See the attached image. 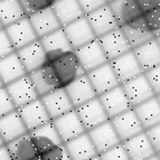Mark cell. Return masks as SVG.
<instances>
[{"label": "cell", "instance_id": "obj_27", "mask_svg": "<svg viewBox=\"0 0 160 160\" xmlns=\"http://www.w3.org/2000/svg\"><path fill=\"white\" fill-rule=\"evenodd\" d=\"M5 147L12 160H34L35 158L39 156V152L29 133L7 143Z\"/></svg>", "mask_w": 160, "mask_h": 160}, {"label": "cell", "instance_id": "obj_22", "mask_svg": "<svg viewBox=\"0 0 160 160\" xmlns=\"http://www.w3.org/2000/svg\"><path fill=\"white\" fill-rule=\"evenodd\" d=\"M121 145L130 160H146L156 154L145 132L122 142Z\"/></svg>", "mask_w": 160, "mask_h": 160}, {"label": "cell", "instance_id": "obj_52", "mask_svg": "<svg viewBox=\"0 0 160 160\" xmlns=\"http://www.w3.org/2000/svg\"><path fill=\"white\" fill-rule=\"evenodd\" d=\"M2 29H4V28H3V25H2V22H0V30H2Z\"/></svg>", "mask_w": 160, "mask_h": 160}, {"label": "cell", "instance_id": "obj_15", "mask_svg": "<svg viewBox=\"0 0 160 160\" xmlns=\"http://www.w3.org/2000/svg\"><path fill=\"white\" fill-rule=\"evenodd\" d=\"M86 133L89 135L90 141L92 142V145H94L95 150H97L98 155L121 143L109 120L106 121L104 124L94 128V129L86 132Z\"/></svg>", "mask_w": 160, "mask_h": 160}, {"label": "cell", "instance_id": "obj_29", "mask_svg": "<svg viewBox=\"0 0 160 160\" xmlns=\"http://www.w3.org/2000/svg\"><path fill=\"white\" fill-rule=\"evenodd\" d=\"M120 29H121L122 34H124V37L126 39V42H128V44L130 46L132 50L137 48V47L145 44L146 42H148V41H151V39L155 38L147 30L142 17L138 18L135 22L130 23V25L120 26Z\"/></svg>", "mask_w": 160, "mask_h": 160}, {"label": "cell", "instance_id": "obj_12", "mask_svg": "<svg viewBox=\"0 0 160 160\" xmlns=\"http://www.w3.org/2000/svg\"><path fill=\"white\" fill-rule=\"evenodd\" d=\"M86 76L89 78V81L92 86L95 94H97V97L120 86V82L115 74L113 69L111 67L109 61L106 62L104 65H102L97 69L89 72V73H86Z\"/></svg>", "mask_w": 160, "mask_h": 160}, {"label": "cell", "instance_id": "obj_34", "mask_svg": "<svg viewBox=\"0 0 160 160\" xmlns=\"http://www.w3.org/2000/svg\"><path fill=\"white\" fill-rule=\"evenodd\" d=\"M23 12H25L26 17L33 13L41 12L43 9H47V8H51L56 0H18Z\"/></svg>", "mask_w": 160, "mask_h": 160}, {"label": "cell", "instance_id": "obj_41", "mask_svg": "<svg viewBox=\"0 0 160 160\" xmlns=\"http://www.w3.org/2000/svg\"><path fill=\"white\" fill-rule=\"evenodd\" d=\"M145 133L147 135L148 141L151 142V145H152L155 152L159 154L160 152V124H158V125H155L152 128H150V129L145 130Z\"/></svg>", "mask_w": 160, "mask_h": 160}, {"label": "cell", "instance_id": "obj_8", "mask_svg": "<svg viewBox=\"0 0 160 160\" xmlns=\"http://www.w3.org/2000/svg\"><path fill=\"white\" fill-rule=\"evenodd\" d=\"M85 17L97 38H100L104 34L118 28V23L115 18V14L108 4L98 8V9H95L94 12H91L89 14H86Z\"/></svg>", "mask_w": 160, "mask_h": 160}, {"label": "cell", "instance_id": "obj_10", "mask_svg": "<svg viewBox=\"0 0 160 160\" xmlns=\"http://www.w3.org/2000/svg\"><path fill=\"white\" fill-rule=\"evenodd\" d=\"M97 39L99 41L100 47H102V50L104 52L108 61H112V60L120 58V56H122L124 53L132 51L130 46L128 44L126 39L120 28L112 30L109 33L104 34L100 38H97Z\"/></svg>", "mask_w": 160, "mask_h": 160}, {"label": "cell", "instance_id": "obj_53", "mask_svg": "<svg viewBox=\"0 0 160 160\" xmlns=\"http://www.w3.org/2000/svg\"><path fill=\"white\" fill-rule=\"evenodd\" d=\"M112 2H115V0H107V3H112Z\"/></svg>", "mask_w": 160, "mask_h": 160}, {"label": "cell", "instance_id": "obj_20", "mask_svg": "<svg viewBox=\"0 0 160 160\" xmlns=\"http://www.w3.org/2000/svg\"><path fill=\"white\" fill-rule=\"evenodd\" d=\"M16 53H17L18 59L21 60L28 74L38 68H41L46 61V51L43 48V46L41 44V42H39V39L17 50Z\"/></svg>", "mask_w": 160, "mask_h": 160}, {"label": "cell", "instance_id": "obj_16", "mask_svg": "<svg viewBox=\"0 0 160 160\" xmlns=\"http://www.w3.org/2000/svg\"><path fill=\"white\" fill-rule=\"evenodd\" d=\"M64 90H65L73 108H77V107L97 98V94H95L86 73L76 78L74 81L69 83Z\"/></svg>", "mask_w": 160, "mask_h": 160}, {"label": "cell", "instance_id": "obj_35", "mask_svg": "<svg viewBox=\"0 0 160 160\" xmlns=\"http://www.w3.org/2000/svg\"><path fill=\"white\" fill-rule=\"evenodd\" d=\"M142 20L145 22L147 30L154 37L160 35V7L142 14Z\"/></svg>", "mask_w": 160, "mask_h": 160}, {"label": "cell", "instance_id": "obj_25", "mask_svg": "<svg viewBox=\"0 0 160 160\" xmlns=\"http://www.w3.org/2000/svg\"><path fill=\"white\" fill-rule=\"evenodd\" d=\"M132 51L143 73L160 65V47L155 38Z\"/></svg>", "mask_w": 160, "mask_h": 160}, {"label": "cell", "instance_id": "obj_36", "mask_svg": "<svg viewBox=\"0 0 160 160\" xmlns=\"http://www.w3.org/2000/svg\"><path fill=\"white\" fill-rule=\"evenodd\" d=\"M99 158H100V160H130L129 156L126 155L121 143L104 151V152L99 154Z\"/></svg>", "mask_w": 160, "mask_h": 160}, {"label": "cell", "instance_id": "obj_2", "mask_svg": "<svg viewBox=\"0 0 160 160\" xmlns=\"http://www.w3.org/2000/svg\"><path fill=\"white\" fill-rule=\"evenodd\" d=\"M121 87L126 95L128 100H129V104L132 108L137 107L142 104V103H145L146 100L155 97V94L152 89H151L145 74H141L138 77L130 79V81L121 83Z\"/></svg>", "mask_w": 160, "mask_h": 160}, {"label": "cell", "instance_id": "obj_42", "mask_svg": "<svg viewBox=\"0 0 160 160\" xmlns=\"http://www.w3.org/2000/svg\"><path fill=\"white\" fill-rule=\"evenodd\" d=\"M13 52H14V48L9 41V38H8L5 30L2 29L0 30V59L5 58V56L11 55Z\"/></svg>", "mask_w": 160, "mask_h": 160}, {"label": "cell", "instance_id": "obj_30", "mask_svg": "<svg viewBox=\"0 0 160 160\" xmlns=\"http://www.w3.org/2000/svg\"><path fill=\"white\" fill-rule=\"evenodd\" d=\"M26 74V70L23 68L21 60L18 59L16 51L0 59V79H2L4 86Z\"/></svg>", "mask_w": 160, "mask_h": 160}, {"label": "cell", "instance_id": "obj_18", "mask_svg": "<svg viewBox=\"0 0 160 160\" xmlns=\"http://www.w3.org/2000/svg\"><path fill=\"white\" fill-rule=\"evenodd\" d=\"M29 134L34 142L39 155H42V154L47 152V151L52 150L53 147H58V146L62 145V142L59 137L58 132H56L52 121L29 132Z\"/></svg>", "mask_w": 160, "mask_h": 160}, {"label": "cell", "instance_id": "obj_26", "mask_svg": "<svg viewBox=\"0 0 160 160\" xmlns=\"http://www.w3.org/2000/svg\"><path fill=\"white\" fill-rule=\"evenodd\" d=\"M108 5L115 14L118 28L130 25L142 17V13L134 0H115L112 3H108Z\"/></svg>", "mask_w": 160, "mask_h": 160}, {"label": "cell", "instance_id": "obj_46", "mask_svg": "<svg viewBox=\"0 0 160 160\" xmlns=\"http://www.w3.org/2000/svg\"><path fill=\"white\" fill-rule=\"evenodd\" d=\"M155 39H156V42H158V44H159V47H160V35H158V37H155Z\"/></svg>", "mask_w": 160, "mask_h": 160}, {"label": "cell", "instance_id": "obj_32", "mask_svg": "<svg viewBox=\"0 0 160 160\" xmlns=\"http://www.w3.org/2000/svg\"><path fill=\"white\" fill-rule=\"evenodd\" d=\"M26 17L18 0H0V22L7 28Z\"/></svg>", "mask_w": 160, "mask_h": 160}, {"label": "cell", "instance_id": "obj_1", "mask_svg": "<svg viewBox=\"0 0 160 160\" xmlns=\"http://www.w3.org/2000/svg\"><path fill=\"white\" fill-rule=\"evenodd\" d=\"M44 65L53 77L59 89H65L76 78L85 74L74 50L46 52Z\"/></svg>", "mask_w": 160, "mask_h": 160}, {"label": "cell", "instance_id": "obj_37", "mask_svg": "<svg viewBox=\"0 0 160 160\" xmlns=\"http://www.w3.org/2000/svg\"><path fill=\"white\" fill-rule=\"evenodd\" d=\"M42 160H70L68 152L64 145H60L58 147H53L52 150L47 151V152L39 155Z\"/></svg>", "mask_w": 160, "mask_h": 160}, {"label": "cell", "instance_id": "obj_4", "mask_svg": "<svg viewBox=\"0 0 160 160\" xmlns=\"http://www.w3.org/2000/svg\"><path fill=\"white\" fill-rule=\"evenodd\" d=\"M74 52L85 73H89V72L108 62L98 39H94L92 42L79 47V48L74 50Z\"/></svg>", "mask_w": 160, "mask_h": 160}, {"label": "cell", "instance_id": "obj_39", "mask_svg": "<svg viewBox=\"0 0 160 160\" xmlns=\"http://www.w3.org/2000/svg\"><path fill=\"white\" fill-rule=\"evenodd\" d=\"M146 76L147 81L151 86V89H152L155 97L156 95L160 94V65H158L156 68L151 69L148 72H146V73H143Z\"/></svg>", "mask_w": 160, "mask_h": 160}, {"label": "cell", "instance_id": "obj_38", "mask_svg": "<svg viewBox=\"0 0 160 160\" xmlns=\"http://www.w3.org/2000/svg\"><path fill=\"white\" fill-rule=\"evenodd\" d=\"M14 109H16V107L13 104L12 99L9 98V95H8L5 87H2V89H0V117L11 113Z\"/></svg>", "mask_w": 160, "mask_h": 160}, {"label": "cell", "instance_id": "obj_17", "mask_svg": "<svg viewBox=\"0 0 160 160\" xmlns=\"http://www.w3.org/2000/svg\"><path fill=\"white\" fill-rule=\"evenodd\" d=\"M109 64L115 72L120 85L143 74V72L139 67L137 59H135L133 51H129V52L124 53L122 56H120V58L109 61Z\"/></svg>", "mask_w": 160, "mask_h": 160}, {"label": "cell", "instance_id": "obj_14", "mask_svg": "<svg viewBox=\"0 0 160 160\" xmlns=\"http://www.w3.org/2000/svg\"><path fill=\"white\" fill-rule=\"evenodd\" d=\"M98 99L100 100L102 106L104 108L109 120L113 118L115 116H118V115L124 113V112L132 109V107L129 104V100H128L121 85L104 92V94L99 95Z\"/></svg>", "mask_w": 160, "mask_h": 160}, {"label": "cell", "instance_id": "obj_49", "mask_svg": "<svg viewBox=\"0 0 160 160\" xmlns=\"http://www.w3.org/2000/svg\"><path fill=\"white\" fill-rule=\"evenodd\" d=\"M156 99H158V102H159V104H160V94H159V95H156Z\"/></svg>", "mask_w": 160, "mask_h": 160}, {"label": "cell", "instance_id": "obj_40", "mask_svg": "<svg viewBox=\"0 0 160 160\" xmlns=\"http://www.w3.org/2000/svg\"><path fill=\"white\" fill-rule=\"evenodd\" d=\"M77 2H78L79 7H81L85 16L94 12L95 9H98V8H100L103 5L108 4L107 0H77Z\"/></svg>", "mask_w": 160, "mask_h": 160}, {"label": "cell", "instance_id": "obj_13", "mask_svg": "<svg viewBox=\"0 0 160 160\" xmlns=\"http://www.w3.org/2000/svg\"><path fill=\"white\" fill-rule=\"evenodd\" d=\"M62 29L65 31V35L73 50H77L79 47L92 42L94 39H97L85 16L68 23L65 26H62Z\"/></svg>", "mask_w": 160, "mask_h": 160}, {"label": "cell", "instance_id": "obj_23", "mask_svg": "<svg viewBox=\"0 0 160 160\" xmlns=\"http://www.w3.org/2000/svg\"><path fill=\"white\" fill-rule=\"evenodd\" d=\"M26 133L29 132L26 129V126L23 125L17 109L0 117V137H2L4 145L20 138L21 135Z\"/></svg>", "mask_w": 160, "mask_h": 160}, {"label": "cell", "instance_id": "obj_11", "mask_svg": "<svg viewBox=\"0 0 160 160\" xmlns=\"http://www.w3.org/2000/svg\"><path fill=\"white\" fill-rule=\"evenodd\" d=\"M4 30H5L8 38H9L14 51H17V50L22 48V47L38 41V37H37L35 31H34L33 26H31L28 17H23L22 20L4 28Z\"/></svg>", "mask_w": 160, "mask_h": 160}, {"label": "cell", "instance_id": "obj_19", "mask_svg": "<svg viewBox=\"0 0 160 160\" xmlns=\"http://www.w3.org/2000/svg\"><path fill=\"white\" fill-rule=\"evenodd\" d=\"M39 99L42 100L47 113H48V116L51 118V121L60 117L61 115L67 113V112L74 109L64 89L53 90L48 94L43 95V97H41Z\"/></svg>", "mask_w": 160, "mask_h": 160}, {"label": "cell", "instance_id": "obj_9", "mask_svg": "<svg viewBox=\"0 0 160 160\" xmlns=\"http://www.w3.org/2000/svg\"><path fill=\"white\" fill-rule=\"evenodd\" d=\"M17 112L22 120L23 125L26 126L28 132H31V130L37 129V128L51 121V118H50L48 113H47L42 100L39 98L17 108Z\"/></svg>", "mask_w": 160, "mask_h": 160}, {"label": "cell", "instance_id": "obj_45", "mask_svg": "<svg viewBox=\"0 0 160 160\" xmlns=\"http://www.w3.org/2000/svg\"><path fill=\"white\" fill-rule=\"evenodd\" d=\"M146 160H159V156H158V154H155L154 156H151V158H148Z\"/></svg>", "mask_w": 160, "mask_h": 160}, {"label": "cell", "instance_id": "obj_50", "mask_svg": "<svg viewBox=\"0 0 160 160\" xmlns=\"http://www.w3.org/2000/svg\"><path fill=\"white\" fill-rule=\"evenodd\" d=\"M2 87H4V83L2 82V79H0V89H2Z\"/></svg>", "mask_w": 160, "mask_h": 160}, {"label": "cell", "instance_id": "obj_5", "mask_svg": "<svg viewBox=\"0 0 160 160\" xmlns=\"http://www.w3.org/2000/svg\"><path fill=\"white\" fill-rule=\"evenodd\" d=\"M52 124L62 143H67L68 141L86 133L76 109H72L67 113L61 115L60 117L52 120Z\"/></svg>", "mask_w": 160, "mask_h": 160}, {"label": "cell", "instance_id": "obj_48", "mask_svg": "<svg viewBox=\"0 0 160 160\" xmlns=\"http://www.w3.org/2000/svg\"><path fill=\"white\" fill-rule=\"evenodd\" d=\"M90 160H100V158H99V155H98V156H95V158H92V159H90Z\"/></svg>", "mask_w": 160, "mask_h": 160}, {"label": "cell", "instance_id": "obj_28", "mask_svg": "<svg viewBox=\"0 0 160 160\" xmlns=\"http://www.w3.org/2000/svg\"><path fill=\"white\" fill-rule=\"evenodd\" d=\"M134 113L137 115L143 130H147L158 124H160V104L156 97L146 100L145 103L133 108Z\"/></svg>", "mask_w": 160, "mask_h": 160}, {"label": "cell", "instance_id": "obj_31", "mask_svg": "<svg viewBox=\"0 0 160 160\" xmlns=\"http://www.w3.org/2000/svg\"><path fill=\"white\" fill-rule=\"evenodd\" d=\"M52 11L61 28L85 16L77 0H56V3L52 5Z\"/></svg>", "mask_w": 160, "mask_h": 160}, {"label": "cell", "instance_id": "obj_43", "mask_svg": "<svg viewBox=\"0 0 160 160\" xmlns=\"http://www.w3.org/2000/svg\"><path fill=\"white\" fill-rule=\"evenodd\" d=\"M134 2L138 5L142 14H145L150 11L155 9V8L160 7V0H134Z\"/></svg>", "mask_w": 160, "mask_h": 160}, {"label": "cell", "instance_id": "obj_7", "mask_svg": "<svg viewBox=\"0 0 160 160\" xmlns=\"http://www.w3.org/2000/svg\"><path fill=\"white\" fill-rule=\"evenodd\" d=\"M4 87L8 95H9V98L12 99L16 109L39 98L28 74L5 85Z\"/></svg>", "mask_w": 160, "mask_h": 160}, {"label": "cell", "instance_id": "obj_24", "mask_svg": "<svg viewBox=\"0 0 160 160\" xmlns=\"http://www.w3.org/2000/svg\"><path fill=\"white\" fill-rule=\"evenodd\" d=\"M70 160H90L95 156H98V152L95 150L92 142L90 141L87 133H83L78 137L62 143Z\"/></svg>", "mask_w": 160, "mask_h": 160}, {"label": "cell", "instance_id": "obj_6", "mask_svg": "<svg viewBox=\"0 0 160 160\" xmlns=\"http://www.w3.org/2000/svg\"><path fill=\"white\" fill-rule=\"evenodd\" d=\"M77 115L81 120V122L85 128L86 132H89L94 128H97L102 124H104L106 121H108V116L106 113L104 108H103L100 100L98 99V97L85 103V104L79 106L77 108H74Z\"/></svg>", "mask_w": 160, "mask_h": 160}, {"label": "cell", "instance_id": "obj_44", "mask_svg": "<svg viewBox=\"0 0 160 160\" xmlns=\"http://www.w3.org/2000/svg\"><path fill=\"white\" fill-rule=\"evenodd\" d=\"M0 160H12L9 152H8V150L5 147V145L0 147Z\"/></svg>", "mask_w": 160, "mask_h": 160}, {"label": "cell", "instance_id": "obj_54", "mask_svg": "<svg viewBox=\"0 0 160 160\" xmlns=\"http://www.w3.org/2000/svg\"><path fill=\"white\" fill-rule=\"evenodd\" d=\"M158 156H159V160H160V152H159V154H158Z\"/></svg>", "mask_w": 160, "mask_h": 160}, {"label": "cell", "instance_id": "obj_51", "mask_svg": "<svg viewBox=\"0 0 160 160\" xmlns=\"http://www.w3.org/2000/svg\"><path fill=\"white\" fill-rule=\"evenodd\" d=\"M34 160H42V159H41V156H38V158H35Z\"/></svg>", "mask_w": 160, "mask_h": 160}, {"label": "cell", "instance_id": "obj_3", "mask_svg": "<svg viewBox=\"0 0 160 160\" xmlns=\"http://www.w3.org/2000/svg\"><path fill=\"white\" fill-rule=\"evenodd\" d=\"M109 121H111L112 126H113V129L121 143L135 137V135L141 134L142 132H145L137 115L134 113L133 108L124 112L121 115H118V116H115L113 118H111Z\"/></svg>", "mask_w": 160, "mask_h": 160}, {"label": "cell", "instance_id": "obj_47", "mask_svg": "<svg viewBox=\"0 0 160 160\" xmlns=\"http://www.w3.org/2000/svg\"><path fill=\"white\" fill-rule=\"evenodd\" d=\"M2 146H4V142H3V139H2V137H0V147Z\"/></svg>", "mask_w": 160, "mask_h": 160}, {"label": "cell", "instance_id": "obj_21", "mask_svg": "<svg viewBox=\"0 0 160 160\" xmlns=\"http://www.w3.org/2000/svg\"><path fill=\"white\" fill-rule=\"evenodd\" d=\"M28 18L31 23V26H33L38 39L48 35L52 31L61 28L58 17H56L52 11V7L47 8V9H43L41 12L30 14V16H28Z\"/></svg>", "mask_w": 160, "mask_h": 160}, {"label": "cell", "instance_id": "obj_33", "mask_svg": "<svg viewBox=\"0 0 160 160\" xmlns=\"http://www.w3.org/2000/svg\"><path fill=\"white\" fill-rule=\"evenodd\" d=\"M39 42L43 46L46 52H53V51H70L73 50L65 35V31L62 28L52 31L51 34L46 35L39 39Z\"/></svg>", "mask_w": 160, "mask_h": 160}]
</instances>
